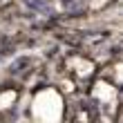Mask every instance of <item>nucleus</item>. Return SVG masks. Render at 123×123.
I'll list each match as a JSON object with an SVG mask.
<instances>
[{
    "label": "nucleus",
    "instance_id": "1",
    "mask_svg": "<svg viewBox=\"0 0 123 123\" xmlns=\"http://www.w3.org/2000/svg\"><path fill=\"white\" fill-rule=\"evenodd\" d=\"M94 74V67L87 58L83 56H72L67 61V78L74 83H81V81H90Z\"/></svg>",
    "mask_w": 123,
    "mask_h": 123
}]
</instances>
